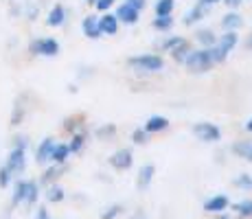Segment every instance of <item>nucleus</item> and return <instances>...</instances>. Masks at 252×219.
Returning a JSON list of instances; mask_svg holds the SVG:
<instances>
[{
	"mask_svg": "<svg viewBox=\"0 0 252 219\" xmlns=\"http://www.w3.org/2000/svg\"><path fill=\"white\" fill-rule=\"evenodd\" d=\"M125 66L129 68L132 72L136 75H143V77H152V75H158V72L164 70V57L160 53H140V55H132L125 60Z\"/></svg>",
	"mask_w": 252,
	"mask_h": 219,
	"instance_id": "nucleus-1",
	"label": "nucleus"
},
{
	"mask_svg": "<svg viewBox=\"0 0 252 219\" xmlns=\"http://www.w3.org/2000/svg\"><path fill=\"white\" fill-rule=\"evenodd\" d=\"M239 46V31H221V35H217V42L213 44L208 51L213 55L215 66L226 64L230 57V53Z\"/></svg>",
	"mask_w": 252,
	"mask_h": 219,
	"instance_id": "nucleus-2",
	"label": "nucleus"
},
{
	"mask_svg": "<svg viewBox=\"0 0 252 219\" xmlns=\"http://www.w3.org/2000/svg\"><path fill=\"white\" fill-rule=\"evenodd\" d=\"M182 68L189 72V75H206L215 68V62H213V55L208 48H193L191 55L184 60Z\"/></svg>",
	"mask_w": 252,
	"mask_h": 219,
	"instance_id": "nucleus-3",
	"label": "nucleus"
},
{
	"mask_svg": "<svg viewBox=\"0 0 252 219\" xmlns=\"http://www.w3.org/2000/svg\"><path fill=\"white\" fill-rule=\"evenodd\" d=\"M29 53L33 57H48V60H53V57H57L62 53V44L51 35L35 37V40L29 42Z\"/></svg>",
	"mask_w": 252,
	"mask_h": 219,
	"instance_id": "nucleus-4",
	"label": "nucleus"
},
{
	"mask_svg": "<svg viewBox=\"0 0 252 219\" xmlns=\"http://www.w3.org/2000/svg\"><path fill=\"white\" fill-rule=\"evenodd\" d=\"M191 131H193V136H195V140H200V143H206V145L221 143L220 125L211 123V121H197V123H193Z\"/></svg>",
	"mask_w": 252,
	"mask_h": 219,
	"instance_id": "nucleus-5",
	"label": "nucleus"
},
{
	"mask_svg": "<svg viewBox=\"0 0 252 219\" xmlns=\"http://www.w3.org/2000/svg\"><path fill=\"white\" fill-rule=\"evenodd\" d=\"M108 164L114 169V171H129L134 167V152L129 147H121L116 152L110 154Z\"/></svg>",
	"mask_w": 252,
	"mask_h": 219,
	"instance_id": "nucleus-6",
	"label": "nucleus"
},
{
	"mask_svg": "<svg viewBox=\"0 0 252 219\" xmlns=\"http://www.w3.org/2000/svg\"><path fill=\"white\" fill-rule=\"evenodd\" d=\"M4 167L11 171L13 178H20V175L27 171V152H24V149L11 147V152H9L7 160H4Z\"/></svg>",
	"mask_w": 252,
	"mask_h": 219,
	"instance_id": "nucleus-7",
	"label": "nucleus"
},
{
	"mask_svg": "<svg viewBox=\"0 0 252 219\" xmlns=\"http://www.w3.org/2000/svg\"><path fill=\"white\" fill-rule=\"evenodd\" d=\"M230 197L226 195V193H215V195L206 197L204 204H202V208H204V213H211V215H220V213H226L230 208Z\"/></svg>",
	"mask_w": 252,
	"mask_h": 219,
	"instance_id": "nucleus-8",
	"label": "nucleus"
},
{
	"mask_svg": "<svg viewBox=\"0 0 252 219\" xmlns=\"http://www.w3.org/2000/svg\"><path fill=\"white\" fill-rule=\"evenodd\" d=\"M114 16H116V20L121 22V27H134V24H138L140 20V11L138 9H134L129 2H119L116 4V11H114Z\"/></svg>",
	"mask_w": 252,
	"mask_h": 219,
	"instance_id": "nucleus-9",
	"label": "nucleus"
},
{
	"mask_svg": "<svg viewBox=\"0 0 252 219\" xmlns=\"http://www.w3.org/2000/svg\"><path fill=\"white\" fill-rule=\"evenodd\" d=\"M66 22H68V9H66V4L55 2L51 9H48V13H46V27L62 29Z\"/></svg>",
	"mask_w": 252,
	"mask_h": 219,
	"instance_id": "nucleus-10",
	"label": "nucleus"
},
{
	"mask_svg": "<svg viewBox=\"0 0 252 219\" xmlns=\"http://www.w3.org/2000/svg\"><path fill=\"white\" fill-rule=\"evenodd\" d=\"M140 127L147 131L149 136H156V134H164V131L171 127V123H169L167 116H162V114H152V116H147V119H145V123L140 125Z\"/></svg>",
	"mask_w": 252,
	"mask_h": 219,
	"instance_id": "nucleus-11",
	"label": "nucleus"
},
{
	"mask_svg": "<svg viewBox=\"0 0 252 219\" xmlns=\"http://www.w3.org/2000/svg\"><path fill=\"white\" fill-rule=\"evenodd\" d=\"M211 13V9L204 7V4H200V2H195L193 7H189L187 11H184V16H182V24L184 27H197L200 22H204V18Z\"/></svg>",
	"mask_w": 252,
	"mask_h": 219,
	"instance_id": "nucleus-12",
	"label": "nucleus"
},
{
	"mask_svg": "<svg viewBox=\"0 0 252 219\" xmlns=\"http://www.w3.org/2000/svg\"><path fill=\"white\" fill-rule=\"evenodd\" d=\"M154 178H156V164L154 162H145L143 167L138 169V175H136V188L140 193L149 191V187H152Z\"/></svg>",
	"mask_w": 252,
	"mask_h": 219,
	"instance_id": "nucleus-13",
	"label": "nucleus"
},
{
	"mask_svg": "<svg viewBox=\"0 0 252 219\" xmlns=\"http://www.w3.org/2000/svg\"><path fill=\"white\" fill-rule=\"evenodd\" d=\"M90 136H92V134H90L88 127H84V129L75 131V134H70V140H66V143H68V147H70V154H72V156L84 154L86 147H88Z\"/></svg>",
	"mask_w": 252,
	"mask_h": 219,
	"instance_id": "nucleus-14",
	"label": "nucleus"
},
{
	"mask_svg": "<svg viewBox=\"0 0 252 219\" xmlns=\"http://www.w3.org/2000/svg\"><path fill=\"white\" fill-rule=\"evenodd\" d=\"M57 138H53V136H46V138L40 140V145L35 147V162L37 164H51V154H53V147H55Z\"/></svg>",
	"mask_w": 252,
	"mask_h": 219,
	"instance_id": "nucleus-15",
	"label": "nucleus"
},
{
	"mask_svg": "<svg viewBox=\"0 0 252 219\" xmlns=\"http://www.w3.org/2000/svg\"><path fill=\"white\" fill-rule=\"evenodd\" d=\"M81 33H84L88 40H99V37H103L101 27H99V16H94V13L84 16V20H81Z\"/></svg>",
	"mask_w": 252,
	"mask_h": 219,
	"instance_id": "nucleus-16",
	"label": "nucleus"
},
{
	"mask_svg": "<svg viewBox=\"0 0 252 219\" xmlns=\"http://www.w3.org/2000/svg\"><path fill=\"white\" fill-rule=\"evenodd\" d=\"M66 169H68V164H46V169H44V173L40 175V187H48V184H55L57 180L62 178V175L66 173Z\"/></svg>",
	"mask_w": 252,
	"mask_h": 219,
	"instance_id": "nucleus-17",
	"label": "nucleus"
},
{
	"mask_svg": "<svg viewBox=\"0 0 252 219\" xmlns=\"http://www.w3.org/2000/svg\"><path fill=\"white\" fill-rule=\"evenodd\" d=\"M191 42L195 44L197 48H211L213 44L217 42V33L213 31V29H208V27H200V29H195Z\"/></svg>",
	"mask_w": 252,
	"mask_h": 219,
	"instance_id": "nucleus-18",
	"label": "nucleus"
},
{
	"mask_svg": "<svg viewBox=\"0 0 252 219\" xmlns=\"http://www.w3.org/2000/svg\"><path fill=\"white\" fill-rule=\"evenodd\" d=\"M228 152L235 158H241L246 162H252V140L250 138H239L228 147Z\"/></svg>",
	"mask_w": 252,
	"mask_h": 219,
	"instance_id": "nucleus-19",
	"label": "nucleus"
},
{
	"mask_svg": "<svg viewBox=\"0 0 252 219\" xmlns=\"http://www.w3.org/2000/svg\"><path fill=\"white\" fill-rule=\"evenodd\" d=\"M99 27H101V33H103V35H119V31H121V22L116 20V16L112 11L101 13Z\"/></svg>",
	"mask_w": 252,
	"mask_h": 219,
	"instance_id": "nucleus-20",
	"label": "nucleus"
},
{
	"mask_svg": "<svg viewBox=\"0 0 252 219\" xmlns=\"http://www.w3.org/2000/svg\"><path fill=\"white\" fill-rule=\"evenodd\" d=\"M88 127V123H86V114H70L66 116L64 121H62V131H66V134H75V131Z\"/></svg>",
	"mask_w": 252,
	"mask_h": 219,
	"instance_id": "nucleus-21",
	"label": "nucleus"
},
{
	"mask_svg": "<svg viewBox=\"0 0 252 219\" xmlns=\"http://www.w3.org/2000/svg\"><path fill=\"white\" fill-rule=\"evenodd\" d=\"M220 27H221V31H239V29L244 27V16H241L239 11L224 13L220 20Z\"/></svg>",
	"mask_w": 252,
	"mask_h": 219,
	"instance_id": "nucleus-22",
	"label": "nucleus"
},
{
	"mask_svg": "<svg viewBox=\"0 0 252 219\" xmlns=\"http://www.w3.org/2000/svg\"><path fill=\"white\" fill-rule=\"evenodd\" d=\"M70 147H68V143L66 140H57L55 143V147H53V154H51V162L53 164H68V160H70Z\"/></svg>",
	"mask_w": 252,
	"mask_h": 219,
	"instance_id": "nucleus-23",
	"label": "nucleus"
},
{
	"mask_svg": "<svg viewBox=\"0 0 252 219\" xmlns=\"http://www.w3.org/2000/svg\"><path fill=\"white\" fill-rule=\"evenodd\" d=\"M187 40V37H182V35H176V33H171V35H162L160 40L156 42V53H171L176 46H180V44Z\"/></svg>",
	"mask_w": 252,
	"mask_h": 219,
	"instance_id": "nucleus-24",
	"label": "nucleus"
},
{
	"mask_svg": "<svg viewBox=\"0 0 252 219\" xmlns=\"http://www.w3.org/2000/svg\"><path fill=\"white\" fill-rule=\"evenodd\" d=\"M40 193L42 187L37 180H27V197H24V206L27 208H35L40 202Z\"/></svg>",
	"mask_w": 252,
	"mask_h": 219,
	"instance_id": "nucleus-25",
	"label": "nucleus"
},
{
	"mask_svg": "<svg viewBox=\"0 0 252 219\" xmlns=\"http://www.w3.org/2000/svg\"><path fill=\"white\" fill-rule=\"evenodd\" d=\"M193 48H195V44H193L191 40H184V42L180 44V46H176L171 53H169V57H171V60L176 62L178 66H182V64H184V60H187V57L191 55Z\"/></svg>",
	"mask_w": 252,
	"mask_h": 219,
	"instance_id": "nucleus-26",
	"label": "nucleus"
},
{
	"mask_svg": "<svg viewBox=\"0 0 252 219\" xmlns=\"http://www.w3.org/2000/svg\"><path fill=\"white\" fill-rule=\"evenodd\" d=\"M116 131H119V129H116L114 123H101L99 127H94L92 136H94V138H99L101 143H110V140H114Z\"/></svg>",
	"mask_w": 252,
	"mask_h": 219,
	"instance_id": "nucleus-27",
	"label": "nucleus"
},
{
	"mask_svg": "<svg viewBox=\"0 0 252 219\" xmlns=\"http://www.w3.org/2000/svg\"><path fill=\"white\" fill-rule=\"evenodd\" d=\"M24 197H27V180L16 178L13 193H11V206H24Z\"/></svg>",
	"mask_w": 252,
	"mask_h": 219,
	"instance_id": "nucleus-28",
	"label": "nucleus"
},
{
	"mask_svg": "<svg viewBox=\"0 0 252 219\" xmlns=\"http://www.w3.org/2000/svg\"><path fill=\"white\" fill-rule=\"evenodd\" d=\"M44 199L48 204H62L66 199V191L64 187H60V184H48L46 191H44Z\"/></svg>",
	"mask_w": 252,
	"mask_h": 219,
	"instance_id": "nucleus-29",
	"label": "nucleus"
},
{
	"mask_svg": "<svg viewBox=\"0 0 252 219\" xmlns=\"http://www.w3.org/2000/svg\"><path fill=\"white\" fill-rule=\"evenodd\" d=\"M230 208L235 211V217L237 219H252V197L230 204Z\"/></svg>",
	"mask_w": 252,
	"mask_h": 219,
	"instance_id": "nucleus-30",
	"label": "nucleus"
},
{
	"mask_svg": "<svg viewBox=\"0 0 252 219\" xmlns=\"http://www.w3.org/2000/svg\"><path fill=\"white\" fill-rule=\"evenodd\" d=\"M173 24H176V18L173 16H154L152 29L158 33H169L173 29Z\"/></svg>",
	"mask_w": 252,
	"mask_h": 219,
	"instance_id": "nucleus-31",
	"label": "nucleus"
},
{
	"mask_svg": "<svg viewBox=\"0 0 252 219\" xmlns=\"http://www.w3.org/2000/svg\"><path fill=\"white\" fill-rule=\"evenodd\" d=\"M24 119H27V105H24V96H18L16 105H13V112H11V125H13V127H18V125H22Z\"/></svg>",
	"mask_w": 252,
	"mask_h": 219,
	"instance_id": "nucleus-32",
	"label": "nucleus"
},
{
	"mask_svg": "<svg viewBox=\"0 0 252 219\" xmlns=\"http://www.w3.org/2000/svg\"><path fill=\"white\" fill-rule=\"evenodd\" d=\"M20 16H24L29 22H35L40 16V4L33 2V0H24L20 4Z\"/></svg>",
	"mask_w": 252,
	"mask_h": 219,
	"instance_id": "nucleus-33",
	"label": "nucleus"
},
{
	"mask_svg": "<svg viewBox=\"0 0 252 219\" xmlns=\"http://www.w3.org/2000/svg\"><path fill=\"white\" fill-rule=\"evenodd\" d=\"M176 0H154V16H173Z\"/></svg>",
	"mask_w": 252,
	"mask_h": 219,
	"instance_id": "nucleus-34",
	"label": "nucleus"
},
{
	"mask_svg": "<svg viewBox=\"0 0 252 219\" xmlns=\"http://www.w3.org/2000/svg\"><path fill=\"white\" fill-rule=\"evenodd\" d=\"M125 215V206L123 204H110V206H105L103 211H101L99 219H119Z\"/></svg>",
	"mask_w": 252,
	"mask_h": 219,
	"instance_id": "nucleus-35",
	"label": "nucleus"
},
{
	"mask_svg": "<svg viewBox=\"0 0 252 219\" xmlns=\"http://www.w3.org/2000/svg\"><path fill=\"white\" fill-rule=\"evenodd\" d=\"M232 187H237L239 191H246L250 193L252 191V175L250 173H239L232 178Z\"/></svg>",
	"mask_w": 252,
	"mask_h": 219,
	"instance_id": "nucleus-36",
	"label": "nucleus"
},
{
	"mask_svg": "<svg viewBox=\"0 0 252 219\" xmlns=\"http://www.w3.org/2000/svg\"><path fill=\"white\" fill-rule=\"evenodd\" d=\"M129 140H132L136 147H143V145L149 143V134H147V131H145L143 127H134L132 134H129Z\"/></svg>",
	"mask_w": 252,
	"mask_h": 219,
	"instance_id": "nucleus-37",
	"label": "nucleus"
},
{
	"mask_svg": "<svg viewBox=\"0 0 252 219\" xmlns=\"http://www.w3.org/2000/svg\"><path fill=\"white\" fill-rule=\"evenodd\" d=\"M11 147L16 149H24V152H29V147H31V138H29L27 134H16L11 138Z\"/></svg>",
	"mask_w": 252,
	"mask_h": 219,
	"instance_id": "nucleus-38",
	"label": "nucleus"
},
{
	"mask_svg": "<svg viewBox=\"0 0 252 219\" xmlns=\"http://www.w3.org/2000/svg\"><path fill=\"white\" fill-rule=\"evenodd\" d=\"M13 180H16V178L11 175V171H9L4 164H0V188H9Z\"/></svg>",
	"mask_w": 252,
	"mask_h": 219,
	"instance_id": "nucleus-39",
	"label": "nucleus"
},
{
	"mask_svg": "<svg viewBox=\"0 0 252 219\" xmlns=\"http://www.w3.org/2000/svg\"><path fill=\"white\" fill-rule=\"evenodd\" d=\"M114 7H116V0H96L94 2V9L99 13H108V11H112Z\"/></svg>",
	"mask_w": 252,
	"mask_h": 219,
	"instance_id": "nucleus-40",
	"label": "nucleus"
},
{
	"mask_svg": "<svg viewBox=\"0 0 252 219\" xmlns=\"http://www.w3.org/2000/svg\"><path fill=\"white\" fill-rule=\"evenodd\" d=\"M246 0H221L224 7H228V11H239V7L244 4Z\"/></svg>",
	"mask_w": 252,
	"mask_h": 219,
	"instance_id": "nucleus-41",
	"label": "nucleus"
},
{
	"mask_svg": "<svg viewBox=\"0 0 252 219\" xmlns=\"http://www.w3.org/2000/svg\"><path fill=\"white\" fill-rule=\"evenodd\" d=\"M35 219H53V215L46 206H37L35 208Z\"/></svg>",
	"mask_w": 252,
	"mask_h": 219,
	"instance_id": "nucleus-42",
	"label": "nucleus"
},
{
	"mask_svg": "<svg viewBox=\"0 0 252 219\" xmlns=\"http://www.w3.org/2000/svg\"><path fill=\"white\" fill-rule=\"evenodd\" d=\"M125 2H129L134 9H138L140 13H143L145 9H147V0H125Z\"/></svg>",
	"mask_w": 252,
	"mask_h": 219,
	"instance_id": "nucleus-43",
	"label": "nucleus"
},
{
	"mask_svg": "<svg viewBox=\"0 0 252 219\" xmlns=\"http://www.w3.org/2000/svg\"><path fill=\"white\" fill-rule=\"evenodd\" d=\"M94 75V70H92V68H79V72H77V77H79V79H86V77H92Z\"/></svg>",
	"mask_w": 252,
	"mask_h": 219,
	"instance_id": "nucleus-44",
	"label": "nucleus"
},
{
	"mask_svg": "<svg viewBox=\"0 0 252 219\" xmlns=\"http://www.w3.org/2000/svg\"><path fill=\"white\" fill-rule=\"evenodd\" d=\"M129 219H149V215L143 211V208H136V211H134L132 215H129Z\"/></svg>",
	"mask_w": 252,
	"mask_h": 219,
	"instance_id": "nucleus-45",
	"label": "nucleus"
},
{
	"mask_svg": "<svg viewBox=\"0 0 252 219\" xmlns=\"http://www.w3.org/2000/svg\"><path fill=\"white\" fill-rule=\"evenodd\" d=\"M197 2H200V4H204V7H208V9H213V7H215V4H220L221 0H197Z\"/></svg>",
	"mask_w": 252,
	"mask_h": 219,
	"instance_id": "nucleus-46",
	"label": "nucleus"
},
{
	"mask_svg": "<svg viewBox=\"0 0 252 219\" xmlns=\"http://www.w3.org/2000/svg\"><path fill=\"white\" fill-rule=\"evenodd\" d=\"M244 48H246V51H250V53H252V31L248 33V35H246V40H244Z\"/></svg>",
	"mask_w": 252,
	"mask_h": 219,
	"instance_id": "nucleus-47",
	"label": "nucleus"
},
{
	"mask_svg": "<svg viewBox=\"0 0 252 219\" xmlns=\"http://www.w3.org/2000/svg\"><path fill=\"white\" fill-rule=\"evenodd\" d=\"M213 219H235V217H232L230 213L226 211V213H220V215H213Z\"/></svg>",
	"mask_w": 252,
	"mask_h": 219,
	"instance_id": "nucleus-48",
	"label": "nucleus"
},
{
	"mask_svg": "<svg viewBox=\"0 0 252 219\" xmlns=\"http://www.w3.org/2000/svg\"><path fill=\"white\" fill-rule=\"evenodd\" d=\"M244 129L248 131V134H252V116H250V119H248V121H246V123H244Z\"/></svg>",
	"mask_w": 252,
	"mask_h": 219,
	"instance_id": "nucleus-49",
	"label": "nucleus"
},
{
	"mask_svg": "<svg viewBox=\"0 0 252 219\" xmlns=\"http://www.w3.org/2000/svg\"><path fill=\"white\" fill-rule=\"evenodd\" d=\"M77 90H79V88H77L75 84H70V86H68V92H70V94H77Z\"/></svg>",
	"mask_w": 252,
	"mask_h": 219,
	"instance_id": "nucleus-50",
	"label": "nucleus"
},
{
	"mask_svg": "<svg viewBox=\"0 0 252 219\" xmlns=\"http://www.w3.org/2000/svg\"><path fill=\"white\" fill-rule=\"evenodd\" d=\"M96 0H84V4H88V7H94Z\"/></svg>",
	"mask_w": 252,
	"mask_h": 219,
	"instance_id": "nucleus-51",
	"label": "nucleus"
}]
</instances>
